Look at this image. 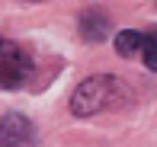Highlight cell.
Returning <instances> with one entry per match:
<instances>
[{"mask_svg":"<svg viewBox=\"0 0 157 147\" xmlns=\"http://www.w3.org/2000/svg\"><path fill=\"white\" fill-rule=\"evenodd\" d=\"M122 102H128V86L112 74H96V77H87L74 90L71 112L83 118V115H96L106 109H119Z\"/></svg>","mask_w":157,"mask_h":147,"instance_id":"cell-1","label":"cell"},{"mask_svg":"<svg viewBox=\"0 0 157 147\" xmlns=\"http://www.w3.org/2000/svg\"><path fill=\"white\" fill-rule=\"evenodd\" d=\"M32 80V58L23 45L0 39V90H19Z\"/></svg>","mask_w":157,"mask_h":147,"instance_id":"cell-2","label":"cell"},{"mask_svg":"<svg viewBox=\"0 0 157 147\" xmlns=\"http://www.w3.org/2000/svg\"><path fill=\"white\" fill-rule=\"evenodd\" d=\"M32 138V122L19 112H6L0 118V147H23Z\"/></svg>","mask_w":157,"mask_h":147,"instance_id":"cell-3","label":"cell"},{"mask_svg":"<svg viewBox=\"0 0 157 147\" xmlns=\"http://www.w3.org/2000/svg\"><path fill=\"white\" fill-rule=\"evenodd\" d=\"M80 35L87 42H103L109 35V16H106L103 10H96V6L83 10L80 13Z\"/></svg>","mask_w":157,"mask_h":147,"instance_id":"cell-4","label":"cell"},{"mask_svg":"<svg viewBox=\"0 0 157 147\" xmlns=\"http://www.w3.org/2000/svg\"><path fill=\"white\" fill-rule=\"evenodd\" d=\"M116 51L122 54V58H135V54L141 51V32L122 29V32L116 35Z\"/></svg>","mask_w":157,"mask_h":147,"instance_id":"cell-5","label":"cell"},{"mask_svg":"<svg viewBox=\"0 0 157 147\" xmlns=\"http://www.w3.org/2000/svg\"><path fill=\"white\" fill-rule=\"evenodd\" d=\"M141 61H144L147 71H157V29L141 32Z\"/></svg>","mask_w":157,"mask_h":147,"instance_id":"cell-6","label":"cell"},{"mask_svg":"<svg viewBox=\"0 0 157 147\" xmlns=\"http://www.w3.org/2000/svg\"><path fill=\"white\" fill-rule=\"evenodd\" d=\"M32 3H39V0H32Z\"/></svg>","mask_w":157,"mask_h":147,"instance_id":"cell-7","label":"cell"}]
</instances>
